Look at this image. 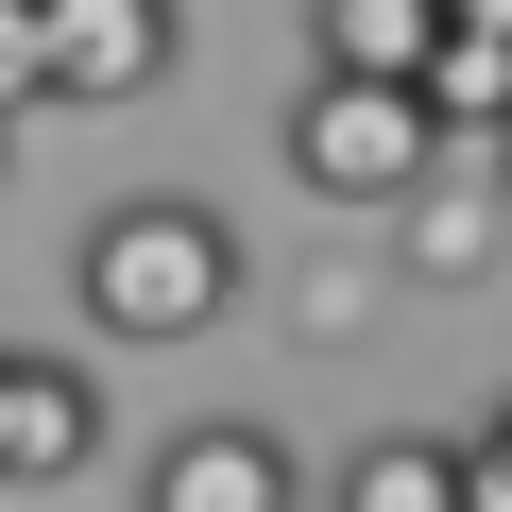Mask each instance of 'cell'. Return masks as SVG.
<instances>
[{
  "instance_id": "cell-1",
  "label": "cell",
  "mask_w": 512,
  "mask_h": 512,
  "mask_svg": "<svg viewBox=\"0 0 512 512\" xmlns=\"http://www.w3.org/2000/svg\"><path fill=\"white\" fill-rule=\"evenodd\" d=\"M69 291L103 308V342H205L239 291H256V256L205 188H120L86 239H69Z\"/></svg>"
},
{
  "instance_id": "cell-2",
  "label": "cell",
  "mask_w": 512,
  "mask_h": 512,
  "mask_svg": "<svg viewBox=\"0 0 512 512\" xmlns=\"http://www.w3.org/2000/svg\"><path fill=\"white\" fill-rule=\"evenodd\" d=\"M291 171H308V205H342V222L376 205V222H393V205L427 188L410 86H325V69H308V86H291Z\"/></svg>"
},
{
  "instance_id": "cell-3",
  "label": "cell",
  "mask_w": 512,
  "mask_h": 512,
  "mask_svg": "<svg viewBox=\"0 0 512 512\" xmlns=\"http://www.w3.org/2000/svg\"><path fill=\"white\" fill-rule=\"evenodd\" d=\"M35 52H52V103H154L188 18L171 0H35Z\"/></svg>"
},
{
  "instance_id": "cell-4",
  "label": "cell",
  "mask_w": 512,
  "mask_h": 512,
  "mask_svg": "<svg viewBox=\"0 0 512 512\" xmlns=\"http://www.w3.org/2000/svg\"><path fill=\"white\" fill-rule=\"evenodd\" d=\"M137 512H308V478H291V444L256 410H205V427H171L137 461Z\"/></svg>"
},
{
  "instance_id": "cell-5",
  "label": "cell",
  "mask_w": 512,
  "mask_h": 512,
  "mask_svg": "<svg viewBox=\"0 0 512 512\" xmlns=\"http://www.w3.org/2000/svg\"><path fill=\"white\" fill-rule=\"evenodd\" d=\"M120 427H103V376L86 359H0V495H52L86 478Z\"/></svg>"
},
{
  "instance_id": "cell-6",
  "label": "cell",
  "mask_w": 512,
  "mask_h": 512,
  "mask_svg": "<svg viewBox=\"0 0 512 512\" xmlns=\"http://www.w3.org/2000/svg\"><path fill=\"white\" fill-rule=\"evenodd\" d=\"M495 239H512V205H495V154H427V188L393 205V239H376V274H410V291H461V274H495Z\"/></svg>"
},
{
  "instance_id": "cell-7",
  "label": "cell",
  "mask_w": 512,
  "mask_h": 512,
  "mask_svg": "<svg viewBox=\"0 0 512 512\" xmlns=\"http://www.w3.org/2000/svg\"><path fill=\"white\" fill-rule=\"evenodd\" d=\"M308 35H325V86H410L427 69V0H308Z\"/></svg>"
},
{
  "instance_id": "cell-8",
  "label": "cell",
  "mask_w": 512,
  "mask_h": 512,
  "mask_svg": "<svg viewBox=\"0 0 512 512\" xmlns=\"http://www.w3.org/2000/svg\"><path fill=\"white\" fill-rule=\"evenodd\" d=\"M325 512H461V444H427V427H376L359 461H342V495Z\"/></svg>"
},
{
  "instance_id": "cell-9",
  "label": "cell",
  "mask_w": 512,
  "mask_h": 512,
  "mask_svg": "<svg viewBox=\"0 0 512 512\" xmlns=\"http://www.w3.org/2000/svg\"><path fill=\"white\" fill-rule=\"evenodd\" d=\"M376 308H393V274H376V256H308V274H291V325H308V342H359Z\"/></svg>"
},
{
  "instance_id": "cell-10",
  "label": "cell",
  "mask_w": 512,
  "mask_h": 512,
  "mask_svg": "<svg viewBox=\"0 0 512 512\" xmlns=\"http://www.w3.org/2000/svg\"><path fill=\"white\" fill-rule=\"evenodd\" d=\"M52 103V52H35V0H0V137Z\"/></svg>"
},
{
  "instance_id": "cell-11",
  "label": "cell",
  "mask_w": 512,
  "mask_h": 512,
  "mask_svg": "<svg viewBox=\"0 0 512 512\" xmlns=\"http://www.w3.org/2000/svg\"><path fill=\"white\" fill-rule=\"evenodd\" d=\"M461 512H512V393L461 427Z\"/></svg>"
},
{
  "instance_id": "cell-12",
  "label": "cell",
  "mask_w": 512,
  "mask_h": 512,
  "mask_svg": "<svg viewBox=\"0 0 512 512\" xmlns=\"http://www.w3.org/2000/svg\"><path fill=\"white\" fill-rule=\"evenodd\" d=\"M427 18H444V35H512V0H427Z\"/></svg>"
},
{
  "instance_id": "cell-13",
  "label": "cell",
  "mask_w": 512,
  "mask_h": 512,
  "mask_svg": "<svg viewBox=\"0 0 512 512\" xmlns=\"http://www.w3.org/2000/svg\"><path fill=\"white\" fill-rule=\"evenodd\" d=\"M495 205H512V120H495Z\"/></svg>"
},
{
  "instance_id": "cell-14",
  "label": "cell",
  "mask_w": 512,
  "mask_h": 512,
  "mask_svg": "<svg viewBox=\"0 0 512 512\" xmlns=\"http://www.w3.org/2000/svg\"><path fill=\"white\" fill-rule=\"evenodd\" d=\"M0 154H18V137H0Z\"/></svg>"
}]
</instances>
